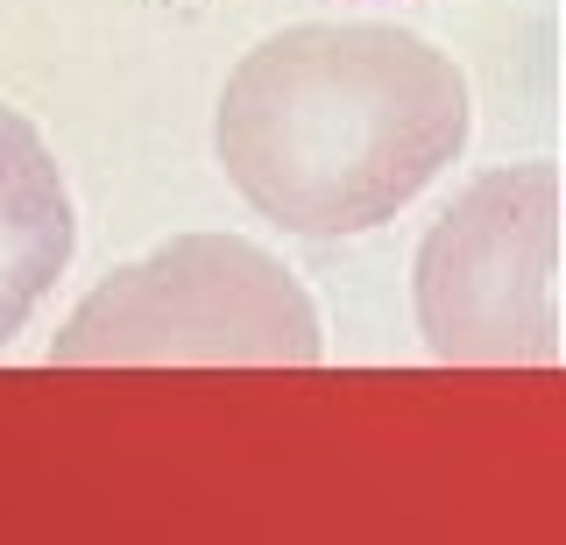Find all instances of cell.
I'll list each match as a JSON object with an SVG mask.
<instances>
[{
  "mask_svg": "<svg viewBox=\"0 0 566 545\" xmlns=\"http://www.w3.org/2000/svg\"><path fill=\"white\" fill-rule=\"evenodd\" d=\"M212 149L276 227L368 234L468 149V78L411 29L305 22L241 57Z\"/></svg>",
  "mask_w": 566,
  "mask_h": 545,
  "instance_id": "cell-1",
  "label": "cell"
},
{
  "mask_svg": "<svg viewBox=\"0 0 566 545\" xmlns=\"http://www.w3.org/2000/svg\"><path fill=\"white\" fill-rule=\"evenodd\" d=\"M50 361H318V312L262 249L185 234L99 284Z\"/></svg>",
  "mask_w": 566,
  "mask_h": 545,
  "instance_id": "cell-2",
  "label": "cell"
},
{
  "mask_svg": "<svg viewBox=\"0 0 566 545\" xmlns=\"http://www.w3.org/2000/svg\"><path fill=\"white\" fill-rule=\"evenodd\" d=\"M418 326L439 361L559 355V170H489L418 249Z\"/></svg>",
  "mask_w": 566,
  "mask_h": 545,
  "instance_id": "cell-3",
  "label": "cell"
},
{
  "mask_svg": "<svg viewBox=\"0 0 566 545\" xmlns=\"http://www.w3.org/2000/svg\"><path fill=\"white\" fill-rule=\"evenodd\" d=\"M71 249H78V213L57 156L14 107H0V347L57 291Z\"/></svg>",
  "mask_w": 566,
  "mask_h": 545,
  "instance_id": "cell-4",
  "label": "cell"
}]
</instances>
